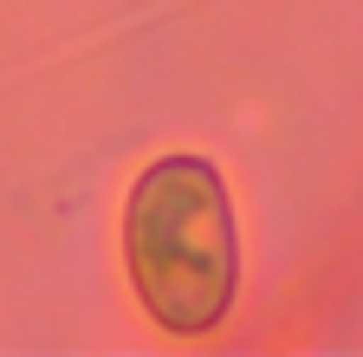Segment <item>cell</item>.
<instances>
[{
    "label": "cell",
    "mask_w": 363,
    "mask_h": 357,
    "mask_svg": "<svg viewBox=\"0 0 363 357\" xmlns=\"http://www.w3.org/2000/svg\"><path fill=\"white\" fill-rule=\"evenodd\" d=\"M130 260L143 299L169 325L220 319L227 280H234V241H227L220 182L201 163H169L143 175L130 208Z\"/></svg>",
    "instance_id": "cell-1"
}]
</instances>
